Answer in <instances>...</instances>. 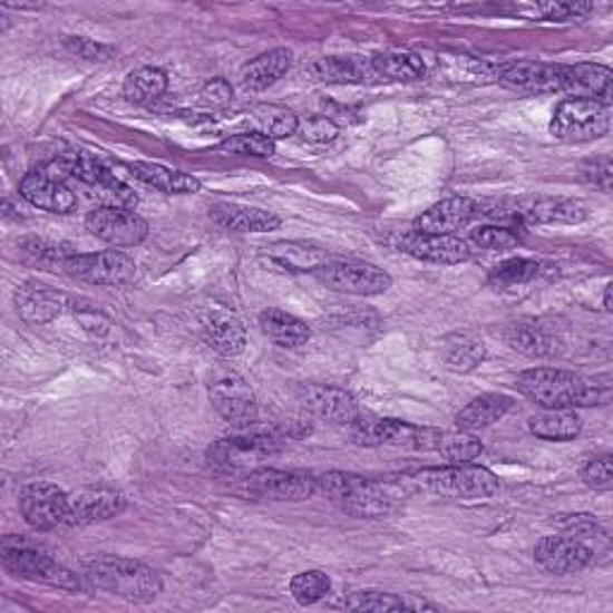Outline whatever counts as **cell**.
<instances>
[{
    "label": "cell",
    "instance_id": "5bb4252c",
    "mask_svg": "<svg viewBox=\"0 0 613 613\" xmlns=\"http://www.w3.org/2000/svg\"><path fill=\"white\" fill-rule=\"evenodd\" d=\"M245 489L271 502H304L317 494V477L306 473H285L273 467H256L247 473Z\"/></svg>",
    "mask_w": 613,
    "mask_h": 613
},
{
    "label": "cell",
    "instance_id": "f1b7e54d",
    "mask_svg": "<svg viewBox=\"0 0 613 613\" xmlns=\"http://www.w3.org/2000/svg\"><path fill=\"white\" fill-rule=\"evenodd\" d=\"M264 256L271 266H279L283 271L304 273L317 271L329 262V252L317 245H306V242H276V245L264 247Z\"/></svg>",
    "mask_w": 613,
    "mask_h": 613
},
{
    "label": "cell",
    "instance_id": "8992f818",
    "mask_svg": "<svg viewBox=\"0 0 613 613\" xmlns=\"http://www.w3.org/2000/svg\"><path fill=\"white\" fill-rule=\"evenodd\" d=\"M0 554H3V566L12 575L31 580V583L51 585V587L68 590V592H77L79 587H82V583H79V577L72 571L60 566L58 561L41 554L39 548H35L22 539L6 537L3 546H0Z\"/></svg>",
    "mask_w": 613,
    "mask_h": 613
},
{
    "label": "cell",
    "instance_id": "f6af8a7d",
    "mask_svg": "<svg viewBox=\"0 0 613 613\" xmlns=\"http://www.w3.org/2000/svg\"><path fill=\"white\" fill-rule=\"evenodd\" d=\"M434 450H439V454L450 460V463H470L475 458L481 456V441L470 437V431H460V434H441L439 437V444Z\"/></svg>",
    "mask_w": 613,
    "mask_h": 613
},
{
    "label": "cell",
    "instance_id": "11a10c76",
    "mask_svg": "<svg viewBox=\"0 0 613 613\" xmlns=\"http://www.w3.org/2000/svg\"><path fill=\"white\" fill-rule=\"evenodd\" d=\"M611 288H613V285H606V290H604V310H606V312H613V304H611Z\"/></svg>",
    "mask_w": 613,
    "mask_h": 613
},
{
    "label": "cell",
    "instance_id": "484cf974",
    "mask_svg": "<svg viewBox=\"0 0 613 613\" xmlns=\"http://www.w3.org/2000/svg\"><path fill=\"white\" fill-rule=\"evenodd\" d=\"M14 306L27 324H48L70 306V298L48 285L27 283L14 293Z\"/></svg>",
    "mask_w": 613,
    "mask_h": 613
},
{
    "label": "cell",
    "instance_id": "ffe728a7",
    "mask_svg": "<svg viewBox=\"0 0 613 613\" xmlns=\"http://www.w3.org/2000/svg\"><path fill=\"white\" fill-rule=\"evenodd\" d=\"M400 250L408 252L415 260L431 264H463L473 256L467 242L456 235H429V233H408L400 240Z\"/></svg>",
    "mask_w": 613,
    "mask_h": 613
},
{
    "label": "cell",
    "instance_id": "d6a6232c",
    "mask_svg": "<svg viewBox=\"0 0 613 613\" xmlns=\"http://www.w3.org/2000/svg\"><path fill=\"white\" fill-rule=\"evenodd\" d=\"M529 431L544 441H573L583 431V422L571 408L544 410L529 417Z\"/></svg>",
    "mask_w": 613,
    "mask_h": 613
},
{
    "label": "cell",
    "instance_id": "4316f807",
    "mask_svg": "<svg viewBox=\"0 0 613 613\" xmlns=\"http://www.w3.org/2000/svg\"><path fill=\"white\" fill-rule=\"evenodd\" d=\"M212 218L221 228L235 233H269L281 225V218L273 212L242 204H216L212 206Z\"/></svg>",
    "mask_w": 613,
    "mask_h": 613
},
{
    "label": "cell",
    "instance_id": "9c48e42d",
    "mask_svg": "<svg viewBox=\"0 0 613 613\" xmlns=\"http://www.w3.org/2000/svg\"><path fill=\"white\" fill-rule=\"evenodd\" d=\"M548 130L561 142H592L609 135L611 130V106L590 99H566L554 110Z\"/></svg>",
    "mask_w": 613,
    "mask_h": 613
},
{
    "label": "cell",
    "instance_id": "f35d334b",
    "mask_svg": "<svg viewBox=\"0 0 613 613\" xmlns=\"http://www.w3.org/2000/svg\"><path fill=\"white\" fill-rule=\"evenodd\" d=\"M484 358H487V350H484L481 341H477V338L467 333H456L446 338L444 362L448 369H454V372H473V369H477L484 362Z\"/></svg>",
    "mask_w": 613,
    "mask_h": 613
},
{
    "label": "cell",
    "instance_id": "ba28073f",
    "mask_svg": "<svg viewBox=\"0 0 613 613\" xmlns=\"http://www.w3.org/2000/svg\"><path fill=\"white\" fill-rule=\"evenodd\" d=\"M283 444H285V437H279V434L252 431V434H245V437L218 439L216 444L208 446L206 460L214 470L223 475H237V473H247L250 467L254 463H260L262 458L279 454Z\"/></svg>",
    "mask_w": 613,
    "mask_h": 613
},
{
    "label": "cell",
    "instance_id": "d4e9b609",
    "mask_svg": "<svg viewBox=\"0 0 613 613\" xmlns=\"http://www.w3.org/2000/svg\"><path fill=\"white\" fill-rule=\"evenodd\" d=\"M310 75L329 85H374L381 82L372 58L362 56H331L310 62Z\"/></svg>",
    "mask_w": 613,
    "mask_h": 613
},
{
    "label": "cell",
    "instance_id": "bcb514c9",
    "mask_svg": "<svg viewBox=\"0 0 613 613\" xmlns=\"http://www.w3.org/2000/svg\"><path fill=\"white\" fill-rule=\"evenodd\" d=\"M561 527L568 532V537L583 542L585 546H590V542H606V532L594 520V515H566Z\"/></svg>",
    "mask_w": 613,
    "mask_h": 613
},
{
    "label": "cell",
    "instance_id": "8d00e7d4",
    "mask_svg": "<svg viewBox=\"0 0 613 613\" xmlns=\"http://www.w3.org/2000/svg\"><path fill=\"white\" fill-rule=\"evenodd\" d=\"M250 120L256 127V133L269 137V139H285L290 135H298V116L293 110H288L283 106H273V104H264L256 106L250 113Z\"/></svg>",
    "mask_w": 613,
    "mask_h": 613
},
{
    "label": "cell",
    "instance_id": "cb8c5ba5",
    "mask_svg": "<svg viewBox=\"0 0 613 613\" xmlns=\"http://www.w3.org/2000/svg\"><path fill=\"white\" fill-rule=\"evenodd\" d=\"M125 510V496L110 489H82L70 496L68 520L70 527H85L116 518Z\"/></svg>",
    "mask_w": 613,
    "mask_h": 613
},
{
    "label": "cell",
    "instance_id": "681fc988",
    "mask_svg": "<svg viewBox=\"0 0 613 613\" xmlns=\"http://www.w3.org/2000/svg\"><path fill=\"white\" fill-rule=\"evenodd\" d=\"M583 481L590 489L596 492H611L613 487V467H611V456H596L583 467Z\"/></svg>",
    "mask_w": 613,
    "mask_h": 613
},
{
    "label": "cell",
    "instance_id": "30bf717a",
    "mask_svg": "<svg viewBox=\"0 0 613 613\" xmlns=\"http://www.w3.org/2000/svg\"><path fill=\"white\" fill-rule=\"evenodd\" d=\"M314 276L319 279V283L335 290V293L362 298L381 295L393 283L389 271L369 262H327L314 271Z\"/></svg>",
    "mask_w": 613,
    "mask_h": 613
},
{
    "label": "cell",
    "instance_id": "603a6c76",
    "mask_svg": "<svg viewBox=\"0 0 613 613\" xmlns=\"http://www.w3.org/2000/svg\"><path fill=\"white\" fill-rule=\"evenodd\" d=\"M613 72L600 62H577V66H563L561 91L573 94V99H590L611 106Z\"/></svg>",
    "mask_w": 613,
    "mask_h": 613
},
{
    "label": "cell",
    "instance_id": "c3c4849f",
    "mask_svg": "<svg viewBox=\"0 0 613 613\" xmlns=\"http://www.w3.org/2000/svg\"><path fill=\"white\" fill-rule=\"evenodd\" d=\"M298 135L310 144H329L338 137V125L327 116H312L298 125Z\"/></svg>",
    "mask_w": 613,
    "mask_h": 613
},
{
    "label": "cell",
    "instance_id": "ee69618b",
    "mask_svg": "<svg viewBox=\"0 0 613 613\" xmlns=\"http://www.w3.org/2000/svg\"><path fill=\"white\" fill-rule=\"evenodd\" d=\"M218 154H240V156H256V158H269L276 154V142L260 135V133H242L223 139L218 147Z\"/></svg>",
    "mask_w": 613,
    "mask_h": 613
},
{
    "label": "cell",
    "instance_id": "ac0fdd59",
    "mask_svg": "<svg viewBox=\"0 0 613 613\" xmlns=\"http://www.w3.org/2000/svg\"><path fill=\"white\" fill-rule=\"evenodd\" d=\"M298 398H300L304 410H310L312 415L327 419V422H331V425L350 427L354 419L362 415L354 396L343 389H333V386L304 383L298 389Z\"/></svg>",
    "mask_w": 613,
    "mask_h": 613
},
{
    "label": "cell",
    "instance_id": "2e32d148",
    "mask_svg": "<svg viewBox=\"0 0 613 613\" xmlns=\"http://www.w3.org/2000/svg\"><path fill=\"white\" fill-rule=\"evenodd\" d=\"M587 206L577 200L563 197H527L510 204L508 212L498 216H513L515 221L532 223V225H571L583 223L587 218Z\"/></svg>",
    "mask_w": 613,
    "mask_h": 613
},
{
    "label": "cell",
    "instance_id": "e0dca14e",
    "mask_svg": "<svg viewBox=\"0 0 613 613\" xmlns=\"http://www.w3.org/2000/svg\"><path fill=\"white\" fill-rule=\"evenodd\" d=\"M20 195L37 208H43L48 214H70L77 197L72 187L62 177L46 171L43 166L29 171L20 181Z\"/></svg>",
    "mask_w": 613,
    "mask_h": 613
},
{
    "label": "cell",
    "instance_id": "836d02e7",
    "mask_svg": "<svg viewBox=\"0 0 613 613\" xmlns=\"http://www.w3.org/2000/svg\"><path fill=\"white\" fill-rule=\"evenodd\" d=\"M260 327L269 341H273L281 348H298L304 346L312 338L310 327L302 319L281 312V310H266L260 317Z\"/></svg>",
    "mask_w": 613,
    "mask_h": 613
},
{
    "label": "cell",
    "instance_id": "52a82bcc",
    "mask_svg": "<svg viewBox=\"0 0 613 613\" xmlns=\"http://www.w3.org/2000/svg\"><path fill=\"white\" fill-rule=\"evenodd\" d=\"M350 434L354 444L360 446H393V448H410V450H431L437 448L441 431L429 427H415L400 419H383L372 415H360L350 425Z\"/></svg>",
    "mask_w": 613,
    "mask_h": 613
},
{
    "label": "cell",
    "instance_id": "9a60e30c",
    "mask_svg": "<svg viewBox=\"0 0 613 613\" xmlns=\"http://www.w3.org/2000/svg\"><path fill=\"white\" fill-rule=\"evenodd\" d=\"M208 398L216 412L235 429H250L256 422V400L250 383L231 374L208 386Z\"/></svg>",
    "mask_w": 613,
    "mask_h": 613
},
{
    "label": "cell",
    "instance_id": "4dcf8cb0",
    "mask_svg": "<svg viewBox=\"0 0 613 613\" xmlns=\"http://www.w3.org/2000/svg\"><path fill=\"white\" fill-rule=\"evenodd\" d=\"M130 173L139 183L158 192H166V195H195V192L202 189L197 177L181 171H171L160 164H130Z\"/></svg>",
    "mask_w": 613,
    "mask_h": 613
},
{
    "label": "cell",
    "instance_id": "ab89813d",
    "mask_svg": "<svg viewBox=\"0 0 613 613\" xmlns=\"http://www.w3.org/2000/svg\"><path fill=\"white\" fill-rule=\"evenodd\" d=\"M20 252L27 264L39 266L43 271H60V273L68 262V256L75 254L70 247L53 245V242H46V240H25L20 242Z\"/></svg>",
    "mask_w": 613,
    "mask_h": 613
},
{
    "label": "cell",
    "instance_id": "277c9868",
    "mask_svg": "<svg viewBox=\"0 0 613 613\" xmlns=\"http://www.w3.org/2000/svg\"><path fill=\"white\" fill-rule=\"evenodd\" d=\"M46 171H51L53 175L62 177V181H77L82 185L89 197L99 202L101 206H118V208H135L137 206V195L133 187H127L123 181H118L106 166H101L99 160L94 158H60L51 160V164L43 166Z\"/></svg>",
    "mask_w": 613,
    "mask_h": 613
},
{
    "label": "cell",
    "instance_id": "7bdbcfd3",
    "mask_svg": "<svg viewBox=\"0 0 613 613\" xmlns=\"http://www.w3.org/2000/svg\"><path fill=\"white\" fill-rule=\"evenodd\" d=\"M542 266L532 260H508L504 264H498L492 273H489V285L494 288H515V285H525L529 281H535L539 276Z\"/></svg>",
    "mask_w": 613,
    "mask_h": 613
},
{
    "label": "cell",
    "instance_id": "db71d44e",
    "mask_svg": "<svg viewBox=\"0 0 613 613\" xmlns=\"http://www.w3.org/2000/svg\"><path fill=\"white\" fill-rule=\"evenodd\" d=\"M546 20H577L594 10L590 3H548L537 8Z\"/></svg>",
    "mask_w": 613,
    "mask_h": 613
},
{
    "label": "cell",
    "instance_id": "3957f363",
    "mask_svg": "<svg viewBox=\"0 0 613 613\" xmlns=\"http://www.w3.org/2000/svg\"><path fill=\"white\" fill-rule=\"evenodd\" d=\"M87 580L96 590L137 604L154 602L160 590H164L160 575L154 568L123 556H104L91 561L87 566Z\"/></svg>",
    "mask_w": 613,
    "mask_h": 613
},
{
    "label": "cell",
    "instance_id": "f907efd6",
    "mask_svg": "<svg viewBox=\"0 0 613 613\" xmlns=\"http://www.w3.org/2000/svg\"><path fill=\"white\" fill-rule=\"evenodd\" d=\"M62 46H66L72 56L82 58V60H94V62H104V60L113 58V53H116L110 46L85 39V37H68L66 41H62Z\"/></svg>",
    "mask_w": 613,
    "mask_h": 613
},
{
    "label": "cell",
    "instance_id": "816d5d0a",
    "mask_svg": "<svg viewBox=\"0 0 613 613\" xmlns=\"http://www.w3.org/2000/svg\"><path fill=\"white\" fill-rule=\"evenodd\" d=\"M611 177H613V164L609 156L592 158L583 166V181L600 187L602 192H611Z\"/></svg>",
    "mask_w": 613,
    "mask_h": 613
},
{
    "label": "cell",
    "instance_id": "7402d4cb",
    "mask_svg": "<svg viewBox=\"0 0 613 613\" xmlns=\"http://www.w3.org/2000/svg\"><path fill=\"white\" fill-rule=\"evenodd\" d=\"M563 66H552V62H535V60H518L504 66L498 72V82L515 91L525 94H554L561 91Z\"/></svg>",
    "mask_w": 613,
    "mask_h": 613
},
{
    "label": "cell",
    "instance_id": "7dc6e473",
    "mask_svg": "<svg viewBox=\"0 0 613 613\" xmlns=\"http://www.w3.org/2000/svg\"><path fill=\"white\" fill-rule=\"evenodd\" d=\"M473 242L481 250H510L518 245L520 237L506 225H481V228L473 231Z\"/></svg>",
    "mask_w": 613,
    "mask_h": 613
},
{
    "label": "cell",
    "instance_id": "74e56055",
    "mask_svg": "<svg viewBox=\"0 0 613 613\" xmlns=\"http://www.w3.org/2000/svg\"><path fill=\"white\" fill-rule=\"evenodd\" d=\"M506 341L513 350L527 354V358H546V354L554 352L552 335H548L546 329L539 327L537 321L529 319L510 324L506 331Z\"/></svg>",
    "mask_w": 613,
    "mask_h": 613
},
{
    "label": "cell",
    "instance_id": "f546056e",
    "mask_svg": "<svg viewBox=\"0 0 613 613\" xmlns=\"http://www.w3.org/2000/svg\"><path fill=\"white\" fill-rule=\"evenodd\" d=\"M513 408V398L504 393H484L475 400L467 402V406L458 412L456 425L460 431H479L487 429L498 419H504L506 412Z\"/></svg>",
    "mask_w": 613,
    "mask_h": 613
},
{
    "label": "cell",
    "instance_id": "f5cc1de1",
    "mask_svg": "<svg viewBox=\"0 0 613 613\" xmlns=\"http://www.w3.org/2000/svg\"><path fill=\"white\" fill-rule=\"evenodd\" d=\"M200 101L208 108H225L233 101V87L228 79L216 77L212 82H206L200 91Z\"/></svg>",
    "mask_w": 613,
    "mask_h": 613
},
{
    "label": "cell",
    "instance_id": "6da1fadb",
    "mask_svg": "<svg viewBox=\"0 0 613 613\" xmlns=\"http://www.w3.org/2000/svg\"><path fill=\"white\" fill-rule=\"evenodd\" d=\"M515 386H518L523 396L537 402L544 410L602 406V402L609 400V391L602 389V386L590 383L583 377L566 372V369H527V372L515 379Z\"/></svg>",
    "mask_w": 613,
    "mask_h": 613
},
{
    "label": "cell",
    "instance_id": "5b68a950",
    "mask_svg": "<svg viewBox=\"0 0 613 613\" xmlns=\"http://www.w3.org/2000/svg\"><path fill=\"white\" fill-rule=\"evenodd\" d=\"M419 487L446 498H463V502H477V498H492L498 492V479L487 467L460 463L450 467H427L415 475Z\"/></svg>",
    "mask_w": 613,
    "mask_h": 613
},
{
    "label": "cell",
    "instance_id": "60d3db41",
    "mask_svg": "<svg viewBox=\"0 0 613 613\" xmlns=\"http://www.w3.org/2000/svg\"><path fill=\"white\" fill-rule=\"evenodd\" d=\"M338 606L348 611H408L406 594H389V592H372V590L348 594Z\"/></svg>",
    "mask_w": 613,
    "mask_h": 613
},
{
    "label": "cell",
    "instance_id": "7a4b0ae2",
    "mask_svg": "<svg viewBox=\"0 0 613 613\" xmlns=\"http://www.w3.org/2000/svg\"><path fill=\"white\" fill-rule=\"evenodd\" d=\"M317 494L346 510L352 518L379 520L396 510V496L381 481L348 473H327L317 477Z\"/></svg>",
    "mask_w": 613,
    "mask_h": 613
},
{
    "label": "cell",
    "instance_id": "d590c367",
    "mask_svg": "<svg viewBox=\"0 0 613 613\" xmlns=\"http://www.w3.org/2000/svg\"><path fill=\"white\" fill-rule=\"evenodd\" d=\"M372 66L379 79H391V82H415V79H422L427 75L425 60L408 51L372 56Z\"/></svg>",
    "mask_w": 613,
    "mask_h": 613
},
{
    "label": "cell",
    "instance_id": "d6986e66",
    "mask_svg": "<svg viewBox=\"0 0 613 613\" xmlns=\"http://www.w3.org/2000/svg\"><path fill=\"white\" fill-rule=\"evenodd\" d=\"M537 566L552 575H568L585 571L594 561V552L573 537H544L535 546Z\"/></svg>",
    "mask_w": 613,
    "mask_h": 613
},
{
    "label": "cell",
    "instance_id": "8fae6325",
    "mask_svg": "<svg viewBox=\"0 0 613 613\" xmlns=\"http://www.w3.org/2000/svg\"><path fill=\"white\" fill-rule=\"evenodd\" d=\"M62 273L91 285H127L137 279V264L125 252H91L70 254Z\"/></svg>",
    "mask_w": 613,
    "mask_h": 613
},
{
    "label": "cell",
    "instance_id": "44dd1931",
    "mask_svg": "<svg viewBox=\"0 0 613 613\" xmlns=\"http://www.w3.org/2000/svg\"><path fill=\"white\" fill-rule=\"evenodd\" d=\"M481 214V206L467 197H450L429 206L427 212L415 221L417 233L429 235H454L456 231L470 225Z\"/></svg>",
    "mask_w": 613,
    "mask_h": 613
},
{
    "label": "cell",
    "instance_id": "e575fe53",
    "mask_svg": "<svg viewBox=\"0 0 613 613\" xmlns=\"http://www.w3.org/2000/svg\"><path fill=\"white\" fill-rule=\"evenodd\" d=\"M168 89V75L160 68L144 66L127 75L123 85V96L135 106H149L158 101Z\"/></svg>",
    "mask_w": 613,
    "mask_h": 613
},
{
    "label": "cell",
    "instance_id": "b9f144b4",
    "mask_svg": "<svg viewBox=\"0 0 613 613\" xmlns=\"http://www.w3.org/2000/svg\"><path fill=\"white\" fill-rule=\"evenodd\" d=\"M331 592V577L321 571H304L290 580V594L302 606H312Z\"/></svg>",
    "mask_w": 613,
    "mask_h": 613
},
{
    "label": "cell",
    "instance_id": "4fadbf2b",
    "mask_svg": "<svg viewBox=\"0 0 613 613\" xmlns=\"http://www.w3.org/2000/svg\"><path fill=\"white\" fill-rule=\"evenodd\" d=\"M70 508V496L56 484L37 481L27 484L20 494V510L22 518L39 532L56 529L58 525H66Z\"/></svg>",
    "mask_w": 613,
    "mask_h": 613
},
{
    "label": "cell",
    "instance_id": "7c38bea8",
    "mask_svg": "<svg viewBox=\"0 0 613 613\" xmlns=\"http://www.w3.org/2000/svg\"><path fill=\"white\" fill-rule=\"evenodd\" d=\"M87 231L113 247H135L147 240L149 225L135 208L96 206L85 218Z\"/></svg>",
    "mask_w": 613,
    "mask_h": 613
},
{
    "label": "cell",
    "instance_id": "1f68e13d",
    "mask_svg": "<svg viewBox=\"0 0 613 613\" xmlns=\"http://www.w3.org/2000/svg\"><path fill=\"white\" fill-rule=\"evenodd\" d=\"M204 338L221 358H237L247 343L245 327L228 314H212V319H208L204 327Z\"/></svg>",
    "mask_w": 613,
    "mask_h": 613
},
{
    "label": "cell",
    "instance_id": "83f0119b",
    "mask_svg": "<svg viewBox=\"0 0 613 613\" xmlns=\"http://www.w3.org/2000/svg\"><path fill=\"white\" fill-rule=\"evenodd\" d=\"M293 66V53L288 48H271V51L252 58L240 72V82L245 89L264 91L273 87Z\"/></svg>",
    "mask_w": 613,
    "mask_h": 613
}]
</instances>
